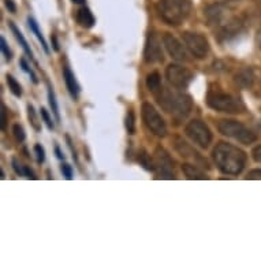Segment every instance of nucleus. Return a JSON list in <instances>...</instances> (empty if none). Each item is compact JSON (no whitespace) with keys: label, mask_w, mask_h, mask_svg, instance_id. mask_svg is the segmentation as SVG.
I'll use <instances>...</instances> for the list:
<instances>
[{"label":"nucleus","mask_w":261,"mask_h":261,"mask_svg":"<svg viewBox=\"0 0 261 261\" xmlns=\"http://www.w3.org/2000/svg\"><path fill=\"white\" fill-rule=\"evenodd\" d=\"M75 19H77V23L85 29H90L92 26L94 25V17L92 11L86 7H82L77 11V15H75Z\"/></svg>","instance_id":"dca6fc26"},{"label":"nucleus","mask_w":261,"mask_h":261,"mask_svg":"<svg viewBox=\"0 0 261 261\" xmlns=\"http://www.w3.org/2000/svg\"><path fill=\"white\" fill-rule=\"evenodd\" d=\"M28 118H29V122L32 124V127L35 128L36 132H40L41 130V123H40L39 118H37V114L35 111V107L29 104L28 106Z\"/></svg>","instance_id":"412c9836"},{"label":"nucleus","mask_w":261,"mask_h":261,"mask_svg":"<svg viewBox=\"0 0 261 261\" xmlns=\"http://www.w3.org/2000/svg\"><path fill=\"white\" fill-rule=\"evenodd\" d=\"M9 25H10V29H11V32H13L14 36H15V39H17V41L19 43V45H21V47L23 48V51L26 52V55L29 56L30 59H33V52H32L30 47L28 45V41L25 40L23 35H22L21 32H19V29H18L17 26H15V23H14V22H9Z\"/></svg>","instance_id":"a211bd4d"},{"label":"nucleus","mask_w":261,"mask_h":261,"mask_svg":"<svg viewBox=\"0 0 261 261\" xmlns=\"http://www.w3.org/2000/svg\"><path fill=\"white\" fill-rule=\"evenodd\" d=\"M246 178H248V179H261V168H257V170L250 171Z\"/></svg>","instance_id":"72a5a7b5"},{"label":"nucleus","mask_w":261,"mask_h":261,"mask_svg":"<svg viewBox=\"0 0 261 261\" xmlns=\"http://www.w3.org/2000/svg\"><path fill=\"white\" fill-rule=\"evenodd\" d=\"M55 152H56V156H58V159H64V156H63V154H62V152H60L59 146H56Z\"/></svg>","instance_id":"58836bf2"},{"label":"nucleus","mask_w":261,"mask_h":261,"mask_svg":"<svg viewBox=\"0 0 261 261\" xmlns=\"http://www.w3.org/2000/svg\"><path fill=\"white\" fill-rule=\"evenodd\" d=\"M62 172H63V175L67 178V179H71L73 178V168L69 164H62V167H60Z\"/></svg>","instance_id":"2f4dec72"},{"label":"nucleus","mask_w":261,"mask_h":261,"mask_svg":"<svg viewBox=\"0 0 261 261\" xmlns=\"http://www.w3.org/2000/svg\"><path fill=\"white\" fill-rule=\"evenodd\" d=\"M7 85H9V89L11 90V93L17 97H21L22 96V86L19 85V82L13 77V75H7Z\"/></svg>","instance_id":"5701e85b"},{"label":"nucleus","mask_w":261,"mask_h":261,"mask_svg":"<svg viewBox=\"0 0 261 261\" xmlns=\"http://www.w3.org/2000/svg\"><path fill=\"white\" fill-rule=\"evenodd\" d=\"M35 154L39 163H43L45 160V150H44V148L40 144L35 145Z\"/></svg>","instance_id":"c756f323"},{"label":"nucleus","mask_w":261,"mask_h":261,"mask_svg":"<svg viewBox=\"0 0 261 261\" xmlns=\"http://www.w3.org/2000/svg\"><path fill=\"white\" fill-rule=\"evenodd\" d=\"M252 154H253V159H254L256 162L261 163V145L256 146V148L253 149Z\"/></svg>","instance_id":"f704fd0d"},{"label":"nucleus","mask_w":261,"mask_h":261,"mask_svg":"<svg viewBox=\"0 0 261 261\" xmlns=\"http://www.w3.org/2000/svg\"><path fill=\"white\" fill-rule=\"evenodd\" d=\"M166 78L175 89H186L194 78V74L180 64H168L166 69Z\"/></svg>","instance_id":"9d476101"},{"label":"nucleus","mask_w":261,"mask_h":261,"mask_svg":"<svg viewBox=\"0 0 261 261\" xmlns=\"http://www.w3.org/2000/svg\"><path fill=\"white\" fill-rule=\"evenodd\" d=\"M146 86H148V89L154 94L162 89V77H160V74H159L158 71H153V73H150L149 75L146 77Z\"/></svg>","instance_id":"6ab92c4d"},{"label":"nucleus","mask_w":261,"mask_h":261,"mask_svg":"<svg viewBox=\"0 0 261 261\" xmlns=\"http://www.w3.org/2000/svg\"><path fill=\"white\" fill-rule=\"evenodd\" d=\"M19 63H21L22 70H23V71H25V73L29 74V77L32 78V81L35 82V84H37V82H39V80H37V77H36L35 71H33V70L30 69V67H29V64L26 63V60H25V59H21V62H19Z\"/></svg>","instance_id":"cd10ccee"},{"label":"nucleus","mask_w":261,"mask_h":261,"mask_svg":"<svg viewBox=\"0 0 261 261\" xmlns=\"http://www.w3.org/2000/svg\"><path fill=\"white\" fill-rule=\"evenodd\" d=\"M28 23H29L30 30H32V32L35 33L36 37L39 39V41H40V43H41V45H43L44 51H45V52H47V54H48V52H49V48H48L47 41H45V39H44L43 35H41V32H40L39 25H37V22H36L35 19H33V18H29V19H28Z\"/></svg>","instance_id":"aec40b11"},{"label":"nucleus","mask_w":261,"mask_h":261,"mask_svg":"<svg viewBox=\"0 0 261 261\" xmlns=\"http://www.w3.org/2000/svg\"><path fill=\"white\" fill-rule=\"evenodd\" d=\"M216 167L227 175H238L244 171L248 156L244 150L232 144L220 142L212 150Z\"/></svg>","instance_id":"f257e3e1"},{"label":"nucleus","mask_w":261,"mask_h":261,"mask_svg":"<svg viewBox=\"0 0 261 261\" xmlns=\"http://www.w3.org/2000/svg\"><path fill=\"white\" fill-rule=\"evenodd\" d=\"M13 134H14V137H15V140H17L18 142L25 141V137H26L25 130H23V127H22L19 123H15L13 126Z\"/></svg>","instance_id":"a878e982"},{"label":"nucleus","mask_w":261,"mask_h":261,"mask_svg":"<svg viewBox=\"0 0 261 261\" xmlns=\"http://www.w3.org/2000/svg\"><path fill=\"white\" fill-rule=\"evenodd\" d=\"M154 171L158 172L159 178L163 179H174L175 174H174V162L170 158V154L166 149H163L159 146L158 149L154 150Z\"/></svg>","instance_id":"9b49d317"},{"label":"nucleus","mask_w":261,"mask_h":261,"mask_svg":"<svg viewBox=\"0 0 261 261\" xmlns=\"http://www.w3.org/2000/svg\"><path fill=\"white\" fill-rule=\"evenodd\" d=\"M206 18L210 25L214 26L215 32L224 39L238 35L242 29V22L237 15H234L230 7L224 5H215L208 7Z\"/></svg>","instance_id":"f03ea898"},{"label":"nucleus","mask_w":261,"mask_h":261,"mask_svg":"<svg viewBox=\"0 0 261 261\" xmlns=\"http://www.w3.org/2000/svg\"><path fill=\"white\" fill-rule=\"evenodd\" d=\"M6 124H7V110L5 104L2 103V122H0L2 130H6Z\"/></svg>","instance_id":"473e14b6"},{"label":"nucleus","mask_w":261,"mask_h":261,"mask_svg":"<svg viewBox=\"0 0 261 261\" xmlns=\"http://www.w3.org/2000/svg\"><path fill=\"white\" fill-rule=\"evenodd\" d=\"M138 162L141 163V166L148 171H154V159H152L146 152H141L138 156Z\"/></svg>","instance_id":"4be33fe9"},{"label":"nucleus","mask_w":261,"mask_h":261,"mask_svg":"<svg viewBox=\"0 0 261 261\" xmlns=\"http://www.w3.org/2000/svg\"><path fill=\"white\" fill-rule=\"evenodd\" d=\"M206 104L208 107L218 112L241 114L245 111V106L240 97L231 93H226L220 89H210L206 94Z\"/></svg>","instance_id":"39448f33"},{"label":"nucleus","mask_w":261,"mask_h":261,"mask_svg":"<svg viewBox=\"0 0 261 261\" xmlns=\"http://www.w3.org/2000/svg\"><path fill=\"white\" fill-rule=\"evenodd\" d=\"M219 133L224 136V137L232 138L236 141L244 144V145H249L256 141V134L253 133L252 130H249L245 124H242L238 120H230L223 119L219 122L218 124Z\"/></svg>","instance_id":"423d86ee"},{"label":"nucleus","mask_w":261,"mask_h":261,"mask_svg":"<svg viewBox=\"0 0 261 261\" xmlns=\"http://www.w3.org/2000/svg\"><path fill=\"white\" fill-rule=\"evenodd\" d=\"M156 11L167 25L179 26L192 13V3L190 0H158Z\"/></svg>","instance_id":"20e7f679"},{"label":"nucleus","mask_w":261,"mask_h":261,"mask_svg":"<svg viewBox=\"0 0 261 261\" xmlns=\"http://www.w3.org/2000/svg\"><path fill=\"white\" fill-rule=\"evenodd\" d=\"M73 3H75V5H82V3H85V0H71Z\"/></svg>","instance_id":"ea45409f"},{"label":"nucleus","mask_w":261,"mask_h":261,"mask_svg":"<svg viewBox=\"0 0 261 261\" xmlns=\"http://www.w3.org/2000/svg\"><path fill=\"white\" fill-rule=\"evenodd\" d=\"M182 171L185 172V175L188 179H205L206 175L205 172H202L197 166L194 164H182Z\"/></svg>","instance_id":"f3484780"},{"label":"nucleus","mask_w":261,"mask_h":261,"mask_svg":"<svg viewBox=\"0 0 261 261\" xmlns=\"http://www.w3.org/2000/svg\"><path fill=\"white\" fill-rule=\"evenodd\" d=\"M25 176L26 178H29V179H36V175L35 172L32 171L28 166H25Z\"/></svg>","instance_id":"e433bc0d"},{"label":"nucleus","mask_w":261,"mask_h":261,"mask_svg":"<svg viewBox=\"0 0 261 261\" xmlns=\"http://www.w3.org/2000/svg\"><path fill=\"white\" fill-rule=\"evenodd\" d=\"M185 134L200 148H208L212 142V133L202 120H190L185 127Z\"/></svg>","instance_id":"6e6552de"},{"label":"nucleus","mask_w":261,"mask_h":261,"mask_svg":"<svg viewBox=\"0 0 261 261\" xmlns=\"http://www.w3.org/2000/svg\"><path fill=\"white\" fill-rule=\"evenodd\" d=\"M141 116L144 120V124L150 133L158 136V137H164L167 134V124L159 114L158 110L150 103H144L141 107Z\"/></svg>","instance_id":"0eeeda50"},{"label":"nucleus","mask_w":261,"mask_h":261,"mask_svg":"<svg viewBox=\"0 0 261 261\" xmlns=\"http://www.w3.org/2000/svg\"><path fill=\"white\" fill-rule=\"evenodd\" d=\"M40 111H41V119L44 120V123L47 124V127L49 128V130H54L55 124H54V120H52V118L49 116V114H48L47 110H45V108H41Z\"/></svg>","instance_id":"bb28decb"},{"label":"nucleus","mask_w":261,"mask_h":261,"mask_svg":"<svg viewBox=\"0 0 261 261\" xmlns=\"http://www.w3.org/2000/svg\"><path fill=\"white\" fill-rule=\"evenodd\" d=\"M124 126H126V130L130 136H133L136 133V116H134V112L130 110L126 115V122H124Z\"/></svg>","instance_id":"393cba45"},{"label":"nucleus","mask_w":261,"mask_h":261,"mask_svg":"<svg viewBox=\"0 0 261 261\" xmlns=\"http://www.w3.org/2000/svg\"><path fill=\"white\" fill-rule=\"evenodd\" d=\"M63 80L64 84H66V88L69 90V93L71 94V97H73L74 100H77L78 96H80V85H78L74 73L70 70V67H67V66H64L63 67Z\"/></svg>","instance_id":"4468645a"},{"label":"nucleus","mask_w":261,"mask_h":261,"mask_svg":"<svg viewBox=\"0 0 261 261\" xmlns=\"http://www.w3.org/2000/svg\"><path fill=\"white\" fill-rule=\"evenodd\" d=\"M48 101H49V106H51V110L54 112V115L56 116V119H60L59 115V107H58V103H56V97L54 90H52L51 86H48Z\"/></svg>","instance_id":"b1692460"},{"label":"nucleus","mask_w":261,"mask_h":261,"mask_svg":"<svg viewBox=\"0 0 261 261\" xmlns=\"http://www.w3.org/2000/svg\"><path fill=\"white\" fill-rule=\"evenodd\" d=\"M5 3H6V7L9 9V11H11V13H15L17 7H15V5L13 3V0H5Z\"/></svg>","instance_id":"c9c22d12"},{"label":"nucleus","mask_w":261,"mask_h":261,"mask_svg":"<svg viewBox=\"0 0 261 261\" xmlns=\"http://www.w3.org/2000/svg\"><path fill=\"white\" fill-rule=\"evenodd\" d=\"M256 43H257V47L261 49V29L258 30V33L256 36Z\"/></svg>","instance_id":"4c0bfd02"},{"label":"nucleus","mask_w":261,"mask_h":261,"mask_svg":"<svg viewBox=\"0 0 261 261\" xmlns=\"http://www.w3.org/2000/svg\"><path fill=\"white\" fill-rule=\"evenodd\" d=\"M236 84L241 89H250L254 84V73L252 69H242L236 75Z\"/></svg>","instance_id":"2eb2a0df"},{"label":"nucleus","mask_w":261,"mask_h":261,"mask_svg":"<svg viewBox=\"0 0 261 261\" xmlns=\"http://www.w3.org/2000/svg\"><path fill=\"white\" fill-rule=\"evenodd\" d=\"M163 45L166 47V49H167L172 59L178 60V62H188L189 60L188 52H186L182 43L176 39L175 36L166 33L163 36Z\"/></svg>","instance_id":"ddd939ff"},{"label":"nucleus","mask_w":261,"mask_h":261,"mask_svg":"<svg viewBox=\"0 0 261 261\" xmlns=\"http://www.w3.org/2000/svg\"><path fill=\"white\" fill-rule=\"evenodd\" d=\"M185 47L192 54L196 59H204L210 54V43L202 35L192 33V32H185L182 35Z\"/></svg>","instance_id":"1a4fd4ad"},{"label":"nucleus","mask_w":261,"mask_h":261,"mask_svg":"<svg viewBox=\"0 0 261 261\" xmlns=\"http://www.w3.org/2000/svg\"><path fill=\"white\" fill-rule=\"evenodd\" d=\"M144 59L146 63L153 64L159 63L163 60V49L160 40L154 33H149L145 43V49H144Z\"/></svg>","instance_id":"f8f14e48"},{"label":"nucleus","mask_w":261,"mask_h":261,"mask_svg":"<svg viewBox=\"0 0 261 261\" xmlns=\"http://www.w3.org/2000/svg\"><path fill=\"white\" fill-rule=\"evenodd\" d=\"M156 97H158V103L160 104V107L167 114L174 116L176 120L185 119L192 111L193 103L190 96L188 94L162 88L156 93Z\"/></svg>","instance_id":"7ed1b4c3"},{"label":"nucleus","mask_w":261,"mask_h":261,"mask_svg":"<svg viewBox=\"0 0 261 261\" xmlns=\"http://www.w3.org/2000/svg\"><path fill=\"white\" fill-rule=\"evenodd\" d=\"M0 48H2V52H3V55H5V58L7 60H11V58H13V54H11V51H10L9 48V44H7V41H6L5 37H2L0 39Z\"/></svg>","instance_id":"c85d7f7f"},{"label":"nucleus","mask_w":261,"mask_h":261,"mask_svg":"<svg viewBox=\"0 0 261 261\" xmlns=\"http://www.w3.org/2000/svg\"><path fill=\"white\" fill-rule=\"evenodd\" d=\"M11 164H13L14 171L17 172L18 175L25 176V166H22L21 163L18 162L17 159H13V162H11Z\"/></svg>","instance_id":"7c9ffc66"}]
</instances>
